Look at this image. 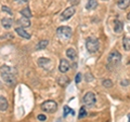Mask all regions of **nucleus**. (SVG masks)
I'll list each match as a JSON object with an SVG mask.
<instances>
[{"mask_svg":"<svg viewBox=\"0 0 130 122\" xmlns=\"http://www.w3.org/2000/svg\"><path fill=\"white\" fill-rule=\"evenodd\" d=\"M66 55H67V57L70 59H72V60L76 59V57H77V53H76L75 49H73V48L67 49L66 50Z\"/></svg>","mask_w":130,"mask_h":122,"instance_id":"obj_14","label":"nucleus"},{"mask_svg":"<svg viewBox=\"0 0 130 122\" xmlns=\"http://www.w3.org/2000/svg\"><path fill=\"white\" fill-rule=\"evenodd\" d=\"M40 108H41L43 111L51 113V112H54L56 109H58V104H56L54 100H46L41 104Z\"/></svg>","mask_w":130,"mask_h":122,"instance_id":"obj_3","label":"nucleus"},{"mask_svg":"<svg viewBox=\"0 0 130 122\" xmlns=\"http://www.w3.org/2000/svg\"><path fill=\"white\" fill-rule=\"evenodd\" d=\"M37 119H38L39 121H46V120H47V117L44 116V115H38V116H37Z\"/></svg>","mask_w":130,"mask_h":122,"instance_id":"obj_25","label":"nucleus"},{"mask_svg":"<svg viewBox=\"0 0 130 122\" xmlns=\"http://www.w3.org/2000/svg\"><path fill=\"white\" fill-rule=\"evenodd\" d=\"M15 74L16 72L13 67L7 66V65H3V66L0 67L1 78L5 81V83L8 85H13L15 83Z\"/></svg>","mask_w":130,"mask_h":122,"instance_id":"obj_1","label":"nucleus"},{"mask_svg":"<svg viewBox=\"0 0 130 122\" xmlns=\"http://www.w3.org/2000/svg\"><path fill=\"white\" fill-rule=\"evenodd\" d=\"M123 29H124V24L120 21H115V23H114V31L117 32V34H120Z\"/></svg>","mask_w":130,"mask_h":122,"instance_id":"obj_13","label":"nucleus"},{"mask_svg":"<svg viewBox=\"0 0 130 122\" xmlns=\"http://www.w3.org/2000/svg\"><path fill=\"white\" fill-rule=\"evenodd\" d=\"M21 14L23 15V17H26V18H30L31 17V12L29 8H25L21 11Z\"/></svg>","mask_w":130,"mask_h":122,"instance_id":"obj_19","label":"nucleus"},{"mask_svg":"<svg viewBox=\"0 0 130 122\" xmlns=\"http://www.w3.org/2000/svg\"><path fill=\"white\" fill-rule=\"evenodd\" d=\"M15 1H18V2H27L28 0H15Z\"/></svg>","mask_w":130,"mask_h":122,"instance_id":"obj_27","label":"nucleus"},{"mask_svg":"<svg viewBox=\"0 0 130 122\" xmlns=\"http://www.w3.org/2000/svg\"><path fill=\"white\" fill-rule=\"evenodd\" d=\"M49 44V41L48 40H41V41H39L38 44L36 46V50H43V49H46Z\"/></svg>","mask_w":130,"mask_h":122,"instance_id":"obj_17","label":"nucleus"},{"mask_svg":"<svg viewBox=\"0 0 130 122\" xmlns=\"http://www.w3.org/2000/svg\"><path fill=\"white\" fill-rule=\"evenodd\" d=\"M68 113H71V115L74 116V115H75V111L73 110V109H71L68 106H65V107H64V117H66Z\"/></svg>","mask_w":130,"mask_h":122,"instance_id":"obj_21","label":"nucleus"},{"mask_svg":"<svg viewBox=\"0 0 130 122\" xmlns=\"http://www.w3.org/2000/svg\"><path fill=\"white\" fill-rule=\"evenodd\" d=\"M83 101L86 106H93L96 101V98H95V94L93 92H87L85 94L84 98H83Z\"/></svg>","mask_w":130,"mask_h":122,"instance_id":"obj_6","label":"nucleus"},{"mask_svg":"<svg viewBox=\"0 0 130 122\" xmlns=\"http://www.w3.org/2000/svg\"><path fill=\"white\" fill-rule=\"evenodd\" d=\"M75 12H76L75 7H70L67 9H65L62 12V14H61V21H67V19H70L75 14Z\"/></svg>","mask_w":130,"mask_h":122,"instance_id":"obj_7","label":"nucleus"},{"mask_svg":"<svg viewBox=\"0 0 130 122\" xmlns=\"http://www.w3.org/2000/svg\"><path fill=\"white\" fill-rule=\"evenodd\" d=\"M15 31H16V34H18L19 36H21V37L24 38V39H30V37H31V36L28 34V32L25 29H24V28H22V27L15 28Z\"/></svg>","mask_w":130,"mask_h":122,"instance_id":"obj_9","label":"nucleus"},{"mask_svg":"<svg viewBox=\"0 0 130 122\" xmlns=\"http://www.w3.org/2000/svg\"><path fill=\"white\" fill-rule=\"evenodd\" d=\"M18 23L20 24V25H22V28L24 27H29L30 26V21L29 18H26V17H23V18H20Z\"/></svg>","mask_w":130,"mask_h":122,"instance_id":"obj_16","label":"nucleus"},{"mask_svg":"<svg viewBox=\"0 0 130 122\" xmlns=\"http://www.w3.org/2000/svg\"><path fill=\"white\" fill-rule=\"evenodd\" d=\"M8 107H9V103H8L7 98L3 96H0V110L5 111L8 109Z\"/></svg>","mask_w":130,"mask_h":122,"instance_id":"obj_11","label":"nucleus"},{"mask_svg":"<svg viewBox=\"0 0 130 122\" xmlns=\"http://www.w3.org/2000/svg\"><path fill=\"white\" fill-rule=\"evenodd\" d=\"M117 6L119 9L125 10L130 6V0H117Z\"/></svg>","mask_w":130,"mask_h":122,"instance_id":"obj_12","label":"nucleus"},{"mask_svg":"<svg viewBox=\"0 0 130 122\" xmlns=\"http://www.w3.org/2000/svg\"><path fill=\"white\" fill-rule=\"evenodd\" d=\"M48 64H50V59L49 58H44V57H40L39 59H38V65L40 67H44L46 65H48Z\"/></svg>","mask_w":130,"mask_h":122,"instance_id":"obj_20","label":"nucleus"},{"mask_svg":"<svg viewBox=\"0 0 130 122\" xmlns=\"http://www.w3.org/2000/svg\"><path fill=\"white\" fill-rule=\"evenodd\" d=\"M108 64L113 65V66H116V65H118L121 60V54L119 53L118 51H113L111 52V54L108 55Z\"/></svg>","mask_w":130,"mask_h":122,"instance_id":"obj_5","label":"nucleus"},{"mask_svg":"<svg viewBox=\"0 0 130 122\" xmlns=\"http://www.w3.org/2000/svg\"><path fill=\"white\" fill-rule=\"evenodd\" d=\"M2 11H3V12H7V13H9L10 15L13 14V13H12V11L9 9V8H8V7H5V6L2 7Z\"/></svg>","mask_w":130,"mask_h":122,"instance_id":"obj_24","label":"nucleus"},{"mask_svg":"<svg viewBox=\"0 0 130 122\" xmlns=\"http://www.w3.org/2000/svg\"><path fill=\"white\" fill-rule=\"evenodd\" d=\"M128 122H130V115H129V118H128Z\"/></svg>","mask_w":130,"mask_h":122,"instance_id":"obj_29","label":"nucleus"},{"mask_svg":"<svg viewBox=\"0 0 130 122\" xmlns=\"http://www.w3.org/2000/svg\"><path fill=\"white\" fill-rule=\"evenodd\" d=\"M80 80H81V74L79 72V74H77V75H76L75 82H76V83H79V82H80Z\"/></svg>","mask_w":130,"mask_h":122,"instance_id":"obj_26","label":"nucleus"},{"mask_svg":"<svg viewBox=\"0 0 130 122\" xmlns=\"http://www.w3.org/2000/svg\"><path fill=\"white\" fill-rule=\"evenodd\" d=\"M86 48H87L89 53H95L100 48L99 40H98L96 38H94V37H89L86 40Z\"/></svg>","mask_w":130,"mask_h":122,"instance_id":"obj_2","label":"nucleus"},{"mask_svg":"<svg viewBox=\"0 0 130 122\" xmlns=\"http://www.w3.org/2000/svg\"><path fill=\"white\" fill-rule=\"evenodd\" d=\"M127 18H128V19H130V12H129L128 15H127Z\"/></svg>","mask_w":130,"mask_h":122,"instance_id":"obj_28","label":"nucleus"},{"mask_svg":"<svg viewBox=\"0 0 130 122\" xmlns=\"http://www.w3.org/2000/svg\"><path fill=\"white\" fill-rule=\"evenodd\" d=\"M72 28L68 27V26H61L56 29V34L59 35V37L61 38H65V39H68L72 37Z\"/></svg>","mask_w":130,"mask_h":122,"instance_id":"obj_4","label":"nucleus"},{"mask_svg":"<svg viewBox=\"0 0 130 122\" xmlns=\"http://www.w3.org/2000/svg\"><path fill=\"white\" fill-rule=\"evenodd\" d=\"M1 24L6 29H9V28H11L12 25H13V19L9 18V17H5V18L1 19Z\"/></svg>","mask_w":130,"mask_h":122,"instance_id":"obj_10","label":"nucleus"},{"mask_svg":"<svg viewBox=\"0 0 130 122\" xmlns=\"http://www.w3.org/2000/svg\"><path fill=\"white\" fill-rule=\"evenodd\" d=\"M87 116V110H86V108L85 107H81L80 108V110H79V119H83V118H85Z\"/></svg>","mask_w":130,"mask_h":122,"instance_id":"obj_23","label":"nucleus"},{"mask_svg":"<svg viewBox=\"0 0 130 122\" xmlns=\"http://www.w3.org/2000/svg\"><path fill=\"white\" fill-rule=\"evenodd\" d=\"M102 84H103V87L104 88H112L113 87V82L109 79H104L103 80V82H102Z\"/></svg>","mask_w":130,"mask_h":122,"instance_id":"obj_22","label":"nucleus"},{"mask_svg":"<svg viewBox=\"0 0 130 122\" xmlns=\"http://www.w3.org/2000/svg\"><path fill=\"white\" fill-rule=\"evenodd\" d=\"M123 47H124V50L130 51V38L129 37H124V39H123Z\"/></svg>","mask_w":130,"mask_h":122,"instance_id":"obj_18","label":"nucleus"},{"mask_svg":"<svg viewBox=\"0 0 130 122\" xmlns=\"http://www.w3.org/2000/svg\"><path fill=\"white\" fill-rule=\"evenodd\" d=\"M98 7V1L96 0H88L87 5H86V9L87 10H94Z\"/></svg>","mask_w":130,"mask_h":122,"instance_id":"obj_15","label":"nucleus"},{"mask_svg":"<svg viewBox=\"0 0 130 122\" xmlns=\"http://www.w3.org/2000/svg\"><path fill=\"white\" fill-rule=\"evenodd\" d=\"M70 67H71V65H70V62H68L67 59H61V62H60V65H59V70L62 72V74H65V72H67L68 70H70Z\"/></svg>","mask_w":130,"mask_h":122,"instance_id":"obj_8","label":"nucleus"}]
</instances>
